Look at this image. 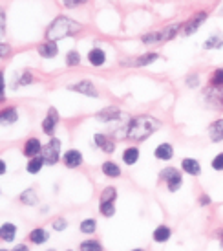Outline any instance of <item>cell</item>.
Listing matches in <instances>:
<instances>
[{
	"label": "cell",
	"instance_id": "obj_3",
	"mask_svg": "<svg viewBox=\"0 0 223 251\" xmlns=\"http://www.w3.org/2000/svg\"><path fill=\"white\" fill-rule=\"evenodd\" d=\"M41 156L46 165H55V163H59V159H60V140L51 138L50 141L42 147Z\"/></svg>",
	"mask_w": 223,
	"mask_h": 251
},
{
	"label": "cell",
	"instance_id": "obj_15",
	"mask_svg": "<svg viewBox=\"0 0 223 251\" xmlns=\"http://www.w3.org/2000/svg\"><path fill=\"white\" fill-rule=\"evenodd\" d=\"M15 236H17V226L15 224H11V222L2 224V227H0V238L4 242H13Z\"/></svg>",
	"mask_w": 223,
	"mask_h": 251
},
{
	"label": "cell",
	"instance_id": "obj_5",
	"mask_svg": "<svg viewBox=\"0 0 223 251\" xmlns=\"http://www.w3.org/2000/svg\"><path fill=\"white\" fill-rule=\"evenodd\" d=\"M203 95L210 107L223 109V86H210V88H207Z\"/></svg>",
	"mask_w": 223,
	"mask_h": 251
},
{
	"label": "cell",
	"instance_id": "obj_28",
	"mask_svg": "<svg viewBox=\"0 0 223 251\" xmlns=\"http://www.w3.org/2000/svg\"><path fill=\"white\" fill-rule=\"evenodd\" d=\"M81 233L84 235H93L95 233V229H97V222L93 220V218H84L83 222H81Z\"/></svg>",
	"mask_w": 223,
	"mask_h": 251
},
{
	"label": "cell",
	"instance_id": "obj_47",
	"mask_svg": "<svg viewBox=\"0 0 223 251\" xmlns=\"http://www.w3.org/2000/svg\"><path fill=\"white\" fill-rule=\"evenodd\" d=\"M48 251H55V250H48Z\"/></svg>",
	"mask_w": 223,
	"mask_h": 251
},
{
	"label": "cell",
	"instance_id": "obj_37",
	"mask_svg": "<svg viewBox=\"0 0 223 251\" xmlns=\"http://www.w3.org/2000/svg\"><path fill=\"white\" fill-rule=\"evenodd\" d=\"M212 169L214 171H223V152L216 154L214 159H212Z\"/></svg>",
	"mask_w": 223,
	"mask_h": 251
},
{
	"label": "cell",
	"instance_id": "obj_22",
	"mask_svg": "<svg viewBox=\"0 0 223 251\" xmlns=\"http://www.w3.org/2000/svg\"><path fill=\"white\" fill-rule=\"evenodd\" d=\"M137 159H139V149H135V147H128V149L123 152V161L126 163V165H134V163H137Z\"/></svg>",
	"mask_w": 223,
	"mask_h": 251
},
{
	"label": "cell",
	"instance_id": "obj_32",
	"mask_svg": "<svg viewBox=\"0 0 223 251\" xmlns=\"http://www.w3.org/2000/svg\"><path fill=\"white\" fill-rule=\"evenodd\" d=\"M117 198V191L114 187H104L103 194H101V202H116Z\"/></svg>",
	"mask_w": 223,
	"mask_h": 251
},
{
	"label": "cell",
	"instance_id": "obj_21",
	"mask_svg": "<svg viewBox=\"0 0 223 251\" xmlns=\"http://www.w3.org/2000/svg\"><path fill=\"white\" fill-rule=\"evenodd\" d=\"M101 169H103V174H106L108 178H119L121 176V169L116 161H104Z\"/></svg>",
	"mask_w": 223,
	"mask_h": 251
},
{
	"label": "cell",
	"instance_id": "obj_29",
	"mask_svg": "<svg viewBox=\"0 0 223 251\" xmlns=\"http://www.w3.org/2000/svg\"><path fill=\"white\" fill-rule=\"evenodd\" d=\"M20 202L26 204V205H35L39 202V198H37V193H35L33 189H26L24 193L20 194Z\"/></svg>",
	"mask_w": 223,
	"mask_h": 251
},
{
	"label": "cell",
	"instance_id": "obj_33",
	"mask_svg": "<svg viewBox=\"0 0 223 251\" xmlns=\"http://www.w3.org/2000/svg\"><path fill=\"white\" fill-rule=\"evenodd\" d=\"M30 83H33V74L26 70V72H22V74H20V77H18L17 86H26V84H30Z\"/></svg>",
	"mask_w": 223,
	"mask_h": 251
},
{
	"label": "cell",
	"instance_id": "obj_34",
	"mask_svg": "<svg viewBox=\"0 0 223 251\" xmlns=\"http://www.w3.org/2000/svg\"><path fill=\"white\" fill-rule=\"evenodd\" d=\"M176 173H178V169L176 167H166V169H163V171L159 173V178H161L163 182H168V180H170Z\"/></svg>",
	"mask_w": 223,
	"mask_h": 251
},
{
	"label": "cell",
	"instance_id": "obj_41",
	"mask_svg": "<svg viewBox=\"0 0 223 251\" xmlns=\"http://www.w3.org/2000/svg\"><path fill=\"white\" fill-rule=\"evenodd\" d=\"M208 204H210V198H208V196H201V198H199V205H208Z\"/></svg>",
	"mask_w": 223,
	"mask_h": 251
},
{
	"label": "cell",
	"instance_id": "obj_45",
	"mask_svg": "<svg viewBox=\"0 0 223 251\" xmlns=\"http://www.w3.org/2000/svg\"><path fill=\"white\" fill-rule=\"evenodd\" d=\"M132 251H143V250H132Z\"/></svg>",
	"mask_w": 223,
	"mask_h": 251
},
{
	"label": "cell",
	"instance_id": "obj_35",
	"mask_svg": "<svg viewBox=\"0 0 223 251\" xmlns=\"http://www.w3.org/2000/svg\"><path fill=\"white\" fill-rule=\"evenodd\" d=\"M212 83L214 86H223V68H218L212 72Z\"/></svg>",
	"mask_w": 223,
	"mask_h": 251
},
{
	"label": "cell",
	"instance_id": "obj_30",
	"mask_svg": "<svg viewBox=\"0 0 223 251\" xmlns=\"http://www.w3.org/2000/svg\"><path fill=\"white\" fill-rule=\"evenodd\" d=\"M81 251H103V246H101V242H97V240H84V242H81Z\"/></svg>",
	"mask_w": 223,
	"mask_h": 251
},
{
	"label": "cell",
	"instance_id": "obj_10",
	"mask_svg": "<svg viewBox=\"0 0 223 251\" xmlns=\"http://www.w3.org/2000/svg\"><path fill=\"white\" fill-rule=\"evenodd\" d=\"M119 116H121V110L116 109V107H106V109L99 110L95 117L99 121H104V123H112V121H119Z\"/></svg>",
	"mask_w": 223,
	"mask_h": 251
},
{
	"label": "cell",
	"instance_id": "obj_46",
	"mask_svg": "<svg viewBox=\"0 0 223 251\" xmlns=\"http://www.w3.org/2000/svg\"><path fill=\"white\" fill-rule=\"evenodd\" d=\"M0 251H8V250H0Z\"/></svg>",
	"mask_w": 223,
	"mask_h": 251
},
{
	"label": "cell",
	"instance_id": "obj_40",
	"mask_svg": "<svg viewBox=\"0 0 223 251\" xmlns=\"http://www.w3.org/2000/svg\"><path fill=\"white\" fill-rule=\"evenodd\" d=\"M13 251H30V248H28L26 244H17V246L13 248Z\"/></svg>",
	"mask_w": 223,
	"mask_h": 251
},
{
	"label": "cell",
	"instance_id": "obj_4",
	"mask_svg": "<svg viewBox=\"0 0 223 251\" xmlns=\"http://www.w3.org/2000/svg\"><path fill=\"white\" fill-rule=\"evenodd\" d=\"M68 90L77 94H83V95H90V97H99V92L95 88V84L88 81V79H83V81H77L74 84H68Z\"/></svg>",
	"mask_w": 223,
	"mask_h": 251
},
{
	"label": "cell",
	"instance_id": "obj_13",
	"mask_svg": "<svg viewBox=\"0 0 223 251\" xmlns=\"http://www.w3.org/2000/svg\"><path fill=\"white\" fill-rule=\"evenodd\" d=\"M208 138H210V141L214 143L223 141V119H216L214 123H210V126H208Z\"/></svg>",
	"mask_w": 223,
	"mask_h": 251
},
{
	"label": "cell",
	"instance_id": "obj_44",
	"mask_svg": "<svg viewBox=\"0 0 223 251\" xmlns=\"http://www.w3.org/2000/svg\"><path fill=\"white\" fill-rule=\"evenodd\" d=\"M218 238H220V246H222V250H223V229L218 233Z\"/></svg>",
	"mask_w": 223,
	"mask_h": 251
},
{
	"label": "cell",
	"instance_id": "obj_11",
	"mask_svg": "<svg viewBox=\"0 0 223 251\" xmlns=\"http://www.w3.org/2000/svg\"><path fill=\"white\" fill-rule=\"evenodd\" d=\"M22 152H24V156H28V158H37L42 152V143L37 138H30V140H26L24 151Z\"/></svg>",
	"mask_w": 223,
	"mask_h": 251
},
{
	"label": "cell",
	"instance_id": "obj_20",
	"mask_svg": "<svg viewBox=\"0 0 223 251\" xmlns=\"http://www.w3.org/2000/svg\"><path fill=\"white\" fill-rule=\"evenodd\" d=\"M30 240L33 244H37V246H41V244L50 240V233H48L46 229H42V227H37V229H33V231L30 233Z\"/></svg>",
	"mask_w": 223,
	"mask_h": 251
},
{
	"label": "cell",
	"instance_id": "obj_48",
	"mask_svg": "<svg viewBox=\"0 0 223 251\" xmlns=\"http://www.w3.org/2000/svg\"><path fill=\"white\" fill-rule=\"evenodd\" d=\"M68 251H72V250H68Z\"/></svg>",
	"mask_w": 223,
	"mask_h": 251
},
{
	"label": "cell",
	"instance_id": "obj_19",
	"mask_svg": "<svg viewBox=\"0 0 223 251\" xmlns=\"http://www.w3.org/2000/svg\"><path fill=\"white\" fill-rule=\"evenodd\" d=\"M152 236H154V242H157V244L168 242L170 236H172V229L166 226H159V227H156V231H154Z\"/></svg>",
	"mask_w": 223,
	"mask_h": 251
},
{
	"label": "cell",
	"instance_id": "obj_2",
	"mask_svg": "<svg viewBox=\"0 0 223 251\" xmlns=\"http://www.w3.org/2000/svg\"><path fill=\"white\" fill-rule=\"evenodd\" d=\"M83 30V24H79L77 20L64 15H59L53 22L50 24L48 31H46V39L50 42H57L60 39H66V37H74Z\"/></svg>",
	"mask_w": 223,
	"mask_h": 251
},
{
	"label": "cell",
	"instance_id": "obj_23",
	"mask_svg": "<svg viewBox=\"0 0 223 251\" xmlns=\"http://www.w3.org/2000/svg\"><path fill=\"white\" fill-rule=\"evenodd\" d=\"M181 185H183V176H181L179 171H178V173H176V174L166 182V187H168V191H170V193H178V191L181 189Z\"/></svg>",
	"mask_w": 223,
	"mask_h": 251
},
{
	"label": "cell",
	"instance_id": "obj_38",
	"mask_svg": "<svg viewBox=\"0 0 223 251\" xmlns=\"http://www.w3.org/2000/svg\"><path fill=\"white\" fill-rule=\"evenodd\" d=\"M81 4H84V0H64V8H77V6H81Z\"/></svg>",
	"mask_w": 223,
	"mask_h": 251
},
{
	"label": "cell",
	"instance_id": "obj_16",
	"mask_svg": "<svg viewBox=\"0 0 223 251\" xmlns=\"http://www.w3.org/2000/svg\"><path fill=\"white\" fill-rule=\"evenodd\" d=\"M17 119H18V112H17V109H13V107L4 109L2 112H0V123H2L4 126L17 123Z\"/></svg>",
	"mask_w": 223,
	"mask_h": 251
},
{
	"label": "cell",
	"instance_id": "obj_18",
	"mask_svg": "<svg viewBox=\"0 0 223 251\" xmlns=\"http://www.w3.org/2000/svg\"><path fill=\"white\" fill-rule=\"evenodd\" d=\"M88 61H90L91 66H103L106 63V53L101 50V48H93L88 53Z\"/></svg>",
	"mask_w": 223,
	"mask_h": 251
},
{
	"label": "cell",
	"instance_id": "obj_6",
	"mask_svg": "<svg viewBox=\"0 0 223 251\" xmlns=\"http://www.w3.org/2000/svg\"><path fill=\"white\" fill-rule=\"evenodd\" d=\"M59 112L55 109H50L48 110V116L44 117V121H42V130H44V134H48L53 138V134H55V128H57L59 125Z\"/></svg>",
	"mask_w": 223,
	"mask_h": 251
},
{
	"label": "cell",
	"instance_id": "obj_26",
	"mask_svg": "<svg viewBox=\"0 0 223 251\" xmlns=\"http://www.w3.org/2000/svg\"><path fill=\"white\" fill-rule=\"evenodd\" d=\"M157 59H159V55H157V53H147V55H141V57L135 59L132 64H134V66H147V64L156 63Z\"/></svg>",
	"mask_w": 223,
	"mask_h": 251
},
{
	"label": "cell",
	"instance_id": "obj_27",
	"mask_svg": "<svg viewBox=\"0 0 223 251\" xmlns=\"http://www.w3.org/2000/svg\"><path fill=\"white\" fill-rule=\"evenodd\" d=\"M99 213L103 217H114L116 215V202H99Z\"/></svg>",
	"mask_w": 223,
	"mask_h": 251
},
{
	"label": "cell",
	"instance_id": "obj_9",
	"mask_svg": "<svg viewBox=\"0 0 223 251\" xmlns=\"http://www.w3.org/2000/svg\"><path fill=\"white\" fill-rule=\"evenodd\" d=\"M62 163L66 165L68 169H77L83 165V154L77 151V149H72L68 151L64 156H62Z\"/></svg>",
	"mask_w": 223,
	"mask_h": 251
},
{
	"label": "cell",
	"instance_id": "obj_25",
	"mask_svg": "<svg viewBox=\"0 0 223 251\" xmlns=\"http://www.w3.org/2000/svg\"><path fill=\"white\" fill-rule=\"evenodd\" d=\"M222 46H223V37H220V35H212V37H208L203 42V48L205 50H220Z\"/></svg>",
	"mask_w": 223,
	"mask_h": 251
},
{
	"label": "cell",
	"instance_id": "obj_31",
	"mask_svg": "<svg viewBox=\"0 0 223 251\" xmlns=\"http://www.w3.org/2000/svg\"><path fill=\"white\" fill-rule=\"evenodd\" d=\"M81 63V55L77 50H70L66 53V66H79Z\"/></svg>",
	"mask_w": 223,
	"mask_h": 251
},
{
	"label": "cell",
	"instance_id": "obj_1",
	"mask_svg": "<svg viewBox=\"0 0 223 251\" xmlns=\"http://www.w3.org/2000/svg\"><path fill=\"white\" fill-rule=\"evenodd\" d=\"M159 128H161V121L157 117L143 114V116L130 119V123L126 126V138H130L132 141H145Z\"/></svg>",
	"mask_w": 223,
	"mask_h": 251
},
{
	"label": "cell",
	"instance_id": "obj_36",
	"mask_svg": "<svg viewBox=\"0 0 223 251\" xmlns=\"http://www.w3.org/2000/svg\"><path fill=\"white\" fill-rule=\"evenodd\" d=\"M51 226H53L55 231H64V229L68 227V222L64 220V218H55V220L51 222Z\"/></svg>",
	"mask_w": 223,
	"mask_h": 251
},
{
	"label": "cell",
	"instance_id": "obj_14",
	"mask_svg": "<svg viewBox=\"0 0 223 251\" xmlns=\"http://www.w3.org/2000/svg\"><path fill=\"white\" fill-rule=\"evenodd\" d=\"M154 156H156L157 159L168 161V159H172V156H174V147L170 145V143H161V145H157L156 147Z\"/></svg>",
	"mask_w": 223,
	"mask_h": 251
},
{
	"label": "cell",
	"instance_id": "obj_42",
	"mask_svg": "<svg viewBox=\"0 0 223 251\" xmlns=\"http://www.w3.org/2000/svg\"><path fill=\"white\" fill-rule=\"evenodd\" d=\"M8 51H9L8 44H2V57H6V55H8Z\"/></svg>",
	"mask_w": 223,
	"mask_h": 251
},
{
	"label": "cell",
	"instance_id": "obj_17",
	"mask_svg": "<svg viewBox=\"0 0 223 251\" xmlns=\"http://www.w3.org/2000/svg\"><path fill=\"white\" fill-rule=\"evenodd\" d=\"M39 53H41L44 59H53L59 53L57 42H50V41L42 42L41 46H39Z\"/></svg>",
	"mask_w": 223,
	"mask_h": 251
},
{
	"label": "cell",
	"instance_id": "obj_39",
	"mask_svg": "<svg viewBox=\"0 0 223 251\" xmlns=\"http://www.w3.org/2000/svg\"><path fill=\"white\" fill-rule=\"evenodd\" d=\"M198 83H199L198 76H192V77H189V79H187V84H189V86H192V88H196V86H198Z\"/></svg>",
	"mask_w": 223,
	"mask_h": 251
},
{
	"label": "cell",
	"instance_id": "obj_24",
	"mask_svg": "<svg viewBox=\"0 0 223 251\" xmlns=\"http://www.w3.org/2000/svg\"><path fill=\"white\" fill-rule=\"evenodd\" d=\"M42 167H44V159H42V156H37V158H30L28 165H26V171L30 174H37Z\"/></svg>",
	"mask_w": 223,
	"mask_h": 251
},
{
	"label": "cell",
	"instance_id": "obj_43",
	"mask_svg": "<svg viewBox=\"0 0 223 251\" xmlns=\"http://www.w3.org/2000/svg\"><path fill=\"white\" fill-rule=\"evenodd\" d=\"M0 173H2V174L6 173V161H0Z\"/></svg>",
	"mask_w": 223,
	"mask_h": 251
},
{
	"label": "cell",
	"instance_id": "obj_7",
	"mask_svg": "<svg viewBox=\"0 0 223 251\" xmlns=\"http://www.w3.org/2000/svg\"><path fill=\"white\" fill-rule=\"evenodd\" d=\"M207 17H208V15H207L205 11H201V13H198V15H194V17L190 18L189 22L185 24V28H183V33L185 35H194L199 30V26L207 20Z\"/></svg>",
	"mask_w": 223,
	"mask_h": 251
},
{
	"label": "cell",
	"instance_id": "obj_12",
	"mask_svg": "<svg viewBox=\"0 0 223 251\" xmlns=\"http://www.w3.org/2000/svg\"><path fill=\"white\" fill-rule=\"evenodd\" d=\"M181 169L190 176L201 174V165H199L198 159H194V158H183L181 159Z\"/></svg>",
	"mask_w": 223,
	"mask_h": 251
},
{
	"label": "cell",
	"instance_id": "obj_8",
	"mask_svg": "<svg viewBox=\"0 0 223 251\" xmlns=\"http://www.w3.org/2000/svg\"><path fill=\"white\" fill-rule=\"evenodd\" d=\"M93 141H95V145L99 147L101 151L108 152V154H112V152L116 151V141L112 138H108L106 134H103V132H97V134L93 136Z\"/></svg>",
	"mask_w": 223,
	"mask_h": 251
}]
</instances>
